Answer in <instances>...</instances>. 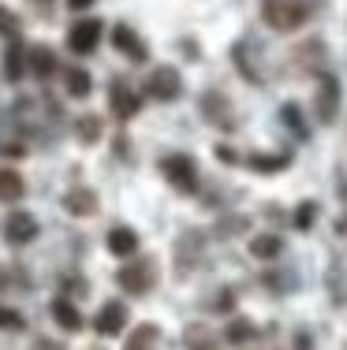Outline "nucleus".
I'll use <instances>...</instances> for the list:
<instances>
[{
    "label": "nucleus",
    "instance_id": "f257e3e1",
    "mask_svg": "<svg viewBox=\"0 0 347 350\" xmlns=\"http://www.w3.org/2000/svg\"><path fill=\"white\" fill-rule=\"evenodd\" d=\"M261 19H266L272 30L287 34V30H299L303 23L310 19V8L303 4V0H261Z\"/></svg>",
    "mask_w": 347,
    "mask_h": 350
},
{
    "label": "nucleus",
    "instance_id": "f03ea898",
    "mask_svg": "<svg viewBox=\"0 0 347 350\" xmlns=\"http://www.w3.org/2000/svg\"><path fill=\"white\" fill-rule=\"evenodd\" d=\"M116 283H120L127 295H150V287L157 283V265L153 257H131L120 272H116Z\"/></svg>",
    "mask_w": 347,
    "mask_h": 350
},
{
    "label": "nucleus",
    "instance_id": "7ed1b4c3",
    "mask_svg": "<svg viewBox=\"0 0 347 350\" xmlns=\"http://www.w3.org/2000/svg\"><path fill=\"white\" fill-rule=\"evenodd\" d=\"M161 175L179 190V194H194L198 190V164L187 153H168L161 157Z\"/></svg>",
    "mask_w": 347,
    "mask_h": 350
},
{
    "label": "nucleus",
    "instance_id": "20e7f679",
    "mask_svg": "<svg viewBox=\"0 0 347 350\" xmlns=\"http://www.w3.org/2000/svg\"><path fill=\"white\" fill-rule=\"evenodd\" d=\"M146 94L153 97V101H179L183 97V75L176 68H153L150 79H146Z\"/></svg>",
    "mask_w": 347,
    "mask_h": 350
},
{
    "label": "nucleus",
    "instance_id": "39448f33",
    "mask_svg": "<svg viewBox=\"0 0 347 350\" xmlns=\"http://www.w3.org/2000/svg\"><path fill=\"white\" fill-rule=\"evenodd\" d=\"M313 116H318V123H333L336 116H340V79H336V75H321L318 79Z\"/></svg>",
    "mask_w": 347,
    "mask_h": 350
},
{
    "label": "nucleus",
    "instance_id": "423d86ee",
    "mask_svg": "<svg viewBox=\"0 0 347 350\" xmlns=\"http://www.w3.org/2000/svg\"><path fill=\"white\" fill-rule=\"evenodd\" d=\"M101 34H105L101 19H79V23H71V30H68V49L75 56H90L101 45Z\"/></svg>",
    "mask_w": 347,
    "mask_h": 350
},
{
    "label": "nucleus",
    "instance_id": "0eeeda50",
    "mask_svg": "<svg viewBox=\"0 0 347 350\" xmlns=\"http://www.w3.org/2000/svg\"><path fill=\"white\" fill-rule=\"evenodd\" d=\"M34 239H38L34 213H27V209L8 213V220H4V243L8 246H27V243H34Z\"/></svg>",
    "mask_w": 347,
    "mask_h": 350
},
{
    "label": "nucleus",
    "instance_id": "6e6552de",
    "mask_svg": "<svg viewBox=\"0 0 347 350\" xmlns=\"http://www.w3.org/2000/svg\"><path fill=\"white\" fill-rule=\"evenodd\" d=\"M109 105H112V116H116V120L127 123V120H135V116H138V108H142V97H138L123 79H116L112 86H109Z\"/></svg>",
    "mask_w": 347,
    "mask_h": 350
},
{
    "label": "nucleus",
    "instance_id": "1a4fd4ad",
    "mask_svg": "<svg viewBox=\"0 0 347 350\" xmlns=\"http://www.w3.org/2000/svg\"><path fill=\"white\" fill-rule=\"evenodd\" d=\"M123 324H127V306L123 302H105L101 310H97V317H94V332L101 339H109V336H120L123 332Z\"/></svg>",
    "mask_w": 347,
    "mask_h": 350
},
{
    "label": "nucleus",
    "instance_id": "9d476101",
    "mask_svg": "<svg viewBox=\"0 0 347 350\" xmlns=\"http://www.w3.org/2000/svg\"><path fill=\"white\" fill-rule=\"evenodd\" d=\"M112 45L120 49L127 60H135V64H146L150 60V49H146V41L135 34V30L127 27V23H116L112 27Z\"/></svg>",
    "mask_w": 347,
    "mask_h": 350
},
{
    "label": "nucleus",
    "instance_id": "9b49d317",
    "mask_svg": "<svg viewBox=\"0 0 347 350\" xmlns=\"http://www.w3.org/2000/svg\"><path fill=\"white\" fill-rule=\"evenodd\" d=\"M105 246H109L112 257H120V261H131V257H138V231L127 228V224H116L109 235H105Z\"/></svg>",
    "mask_w": 347,
    "mask_h": 350
},
{
    "label": "nucleus",
    "instance_id": "f8f14e48",
    "mask_svg": "<svg viewBox=\"0 0 347 350\" xmlns=\"http://www.w3.org/2000/svg\"><path fill=\"white\" fill-rule=\"evenodd\" d=\"M49 313H53V321L60 324L64 332H82V324H86V321H82V313H79V306L71 302V298H64V295H60V298H53Z\"/></svg>",
    "mask_w": 347,
    "mask_h": 350
},
{
    "label": "nucleus",
    "instance_id": "ddd939ff",
    "mask_svg": "<svg viewBox=\"0 0 347 350\" xmlns=\"http://www.w3.org/2000/svg\"><path fill=\"white\" fill-rule=\"evenodd\" d=\"M27 68H30V75L34 79H53L56 75V53L49 45H34V49H27Z\"/></svg>",
    "mask_w": 347,
    "mask_h": 350
},
{
    "label": "nucleus",
    "instance_id": "4468645a",
    "mask_svg": "<svg viewBox=\"0 0 347 350\" xmlns=\"http://www.w3.org/2000/svg\"><path fill=\"white\" fill-rule=\"evenodd\" d=\"M27 71H30L27 68V49H23L19 38H12V41H8V49H4V79L8 82H19Z\"/></svg>",
    "mask_w": 347,
    "mask_h": 350
},
{
    "label": "nucleus",
    "instance_id": "2eb2a0df",
    "mask_svg": "<svg viewBox=\"0 0 347 350\" xmlns=\"http://www.w3.org/2000/svg\"><path fill=\"white\" fill-rule=\"evenodd\" d=\"M64 209L71 216H94L97 213V194L90 187H71L68 194H64Z\"/></svg>",
    "mask_w": 347,
    "mask_h": 350
},
{
    "label": "nucleus",
    "instance_id": "dca6fc26",
    "mask_svg": "<svg viewBox=\"0 0 347 350\" xmlns=\"http://www.w3.org/2000/svg\"><path fill=\"white\" fill-rule=\"evenodd\" d=\"M157 343H161V328H157V324H138L127 336L123 350H157Z\"/></svg>",
    "mask_w": 347,
    "mask_h": 350
},
{
    "label": "nucleus",
    "instance_id": "f3484780",
    "mask_svg": "<svg viewBox=\"0 0 347 350\" xmlns=\"http://www.w3.org/2000/svg\"><path fill=\"white\" fill-rule=\"evenodd\" d=\"M64 90H68V97H90V90H94V79H90L86 68H68L64 71Z\"/></svg>",
    "mask_w": 347,
    "mask_h": 350
},
{
    "label": "nucleus",
    "instance_id": "a211bd4d",
    "mask_svg": "<svg viewBox=\"0 0 347 350\" xmlns=\"http://www.w3.org/2000/svg\"><path fill=\"white\" fill-rule=\"evenodd\" d=\"M101 135H105V123H101V116H79L75 120V138L82 142V146H97L101 142Z\"/></svg>",
    "mask_w": 347,
    "mask_h": 350
},
{
    "label": "nucleus",
    "instance_id": "6ab92c4d",
    "mask_svg": "<svg viewBox=\"0 0 347 350\" xmlns=\"http://www.w3.org/2000/svg\"><path fill=\"white\" fill-rule=\"evenodd\" d=\"M202 116H205V120H209V123H217V127H231V112H228V101H224V97H220V94H205L202 97Z\"/></svg>",
    "mask_w": 347,
    "mask_h": 350
},
{
    "label": "nucleus",
    "instance_id": "aec40b11",
    "mask_svg": "<svg viewBox=\"0 0 347 350\" xmlns=\"http://www.w3.org/2000/svg\"><path fill=\"white\" fill-rule=\"evenodd\" d=\"M254 339H258V328H254L246 317H235V321L224 328V343L228 347H243V343H254Z\"/></svg>",
    "mask_w": 347,
    "mask_h": 350
},
{
    "label": "nucleus",
    "instance_id": "412c9836",
    "mask_svg": "<svg viewBox=\"0 0 347 350\" xmlns=\"http://www.w3.org/2000/svg\"><path fill=\"white\" fill-rule=\"evenodd\" d=\"M250 254L258 257V261H272V257L284 254V239H280V235H269V231H266V235H254V239H250Z\"/></svg>",
    "mask_w": 347,
    "mask_h": 350
},
{
    "label": "nucleus",
    "instance_id": "4be33fe9",
    "mask_svg": "<svg viewBox=\"0 0 347 350\" xmlns=\"http://www.w3.org/2000/svg\"><path fill=\"white\" fill-rule=\"evenodd\" d=\"M27 194V183L15 168H0V202H19Z\"/></svg>",
    "mask_w": 347,
    "mask_h": 350
},
{
    "label": "nucleus",
    "instance_id": "5701e85b",
    "mask_svg": "<svg viewBox=\"0 0 347 350\" xmlns=\"http://www.w3.org/2000/svg\"><path fill=\"white\" fill-rule=\"evenodd\" d=\"M292 164V153H254L246 157V168L250 172H280Z\"/></svg>",
    "mask_w": 347,
    "mask_h": 350
},
{
    "label": "nucleus",
    "instance_id": "b1692460",
    "mask_svg": "<svg viewBox=\"0 0 347 350\" xmlns=\"http://www.w3.org/2000/svg\"><path fill=\"white\" fill-rule=\"evenodd\" d=\"M313 216H318V205H313V202H303L299 209H295L292 220H295V228H299V231H310V228H313Z\"/></svg>",
    "mask_w": 347,
    "mask_h": 350
},
{
    "label": "nucleus",
    "instance_id": "393cba45",
    "mask_svg": "<svg viewBox=\"0 0 347 350\" xmlns=\"http://www.w3.org/2000/svg\"><path fill=\"white\" fill-rule=\"evenodd\" d=\"M187 350H217L209 343V332L205 328H187Z\"/></svg>",
    "mask_w": 347,
    "mask_h": 350
},
{
    "label": "nucleus",
    "instance_id": "a878e982",
    "mask_svg": "<svg viewBox=\"0 0 347 350\" xmlns=\"http://www.w3.org/2000/svg\"><path fill=\"white\" fill-rule=\"evenodd\" d=\"M0 328H4V332H23V328H27V321H23V313L0 306Z\"/></svg>",
    "mask_w": 347,
    "mask_h": 350
},
{
    "label": "nucleus",
    "instance_id": "bb28decb",
    "mask_svg": "<svg viewBox=\"0 0 347 350\" xmlns=\"http://www.w3.org/2000/svg\"><path fill=\"white\" fill-rule=\"evenodd\" d=\"M0 34H4L8 41L19 38V19H15V15L8 12V8H0Z\"/></svg>",
    "mask_w": 347,
    "mask_h": 350
},
{
    "label": "nucleus",
    "instance_id": "cd10ccee",
    "mask_svg": "<svg viewBox=\"0 0 347 350\" xmlns=\"http://www.w3.org/2000/svg\"><path fill=\"white\" fill-rule=\"evenodd\" d=\"M280 116H284V123H292V127L299 131V138H307V127H303V116H299V108H295V105H284V108H280Z\"/></svg>",
    "mask_w": 347,
    "mask_h": 350
},
{
    "label": "nucleus",
    "instance_id": "c85d7f7f",
    "mask_svg": "<svg viewBox=\"0 0 347 350\" xmlns=\"http://www.w3.org/2000/svg\"><path fill=\"white\" fill-rule=\"evenodd\" d=\"M0 157H27V146H19V142H0Z\"/></svg>",
    "mask_w": 347,
    "mask_h": 350
},
{
    "label": "nucleus",
    "instance_id": "c756f323",
    "mask_svg": "<svg viewBox=\"0 0 347 350\" xmlns=\"http://www.w3.org/2000/svg\"><path fill=\"white\" fill-rule=\"evenodd\" d=\"M217 161H224V164H235L239 157H235V149H231V146H217Z\"/></svg>",
    "mask_w": 347,
    "mask_h": 350
},
{
    "label": "nucleus",
    "instance_id": "7c9ffc66",
    "mask_svg": "<svg viewBox=\"0 0 347 350\" xmlns=\"http://www.w3.org/2000/svg\"><path fill=\"white\" fill-rule=\"evenodd\" d=\"M94 4H97V0H68V8H71V12H90Z\"/></svg>",
    "mask_w": 347,
    "mask_h": 350
},
{
    "label": "nucleus",
    "instance_id": "2f4dec72",
    "mask_svg": "<svg viewBox=\"0 0 347 350\" xmlns=\"http://www.w3.org/2000/svg\"><path fill=\"white\" fill-rule=\"evenodd\" d=\"M295 350H310V336H307V332H299V336H295Z\"/></svg>",
    "mask_w": 347,
    "mask_h": 350
},
{
    "label": "nucleus",
    "instance_id": "473e14b6",
    "mask_svg": "<svg viewBox=\"0 0 347 350\" xmlns=\"http://www.w3.org/2000/svg\"><path fill=\"white\" fill-rule=\"evenodd\" d=\"M4 287H8V272L0 269V291H4Z\"/></svg>",
    "mask_w": 347,
    "mask_h": 350
},
{
    "label": "nucleus",
    "instance_id": "72a5a7b5",
    "mask_svg": "<svg viewBox=\"0 0 347 350\" xmlns=\"http://www.w3.org/2000/svg\"><path fill=\"white\" fill-rule=\"evenodd\" d=\"M30 4H38V8H45V4H49V0H30Z\"/></svg>",
    "mask_w": 347,
    "mask_h": 350
}]
</instances>
